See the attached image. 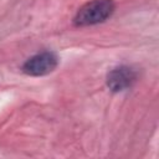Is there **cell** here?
Returning <instances> with one entry per match:
<instances>
[{
  "mask_svg": "<svg viewBox=\"0 0 159 159\" xmlns=\"http://www.w3.org/2000/svg\"><path fill=\"white\" fill-rule=\"evenodd\" d=\"M58 65V57L52 51H43L31 56L22 65V72L29 76H45L55 71Z\"/></svg>",
  "mask_w": 159,
  "mask_h": 159,
  "instance_id": "7a4b0ae2",
  "label": "cell"
},
{
  "mask_svg": "<svg viewBox=\"0 0 159 159\" xmlns=\"http://www.w3.org/2000/svg\"><path fill=\"white\" fill-rule=\"evenodd\" d=\"M137 81V72L129 66L122 65L112 68L107 73V87L112 92H122L130 88Z\"/></svg>",
  "mask_w": 159,
  "mask_h": 159,
  "instance_id": "3957f363",
  "label": "cell"
},
{
  "mask_svg": "<svg viewBox=\"0 0 159 159\" xmlns=\"http://www.w3.org/2000/svg\"><path fill=\"white\" fill-rule=\"evenodd\" d=\"M113 0H92L84 4L77 11L73 24L76 26H91L106 21L114 12Z\"/></svg>",
  "mask_w": 159,
  "mask_h": 159,
  "instance_id": "6da1fadb",
  "label": "cell"
}]
</instances>
